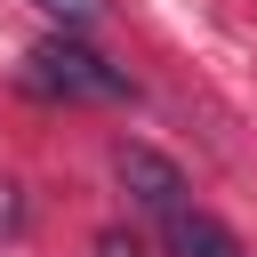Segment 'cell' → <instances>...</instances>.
I'll return each instance as SVG.
<instances>
[{
  "mask_svg": "<svg viewBox=\"0 0 257 257\" xmlns=\"http://www.w3.org/2000/svg\"><path fill=\"white\" fill-rule=\"evenodd\" d=\"M169 257H249L233 225H217L209 209H177L169 217Z\"/></svg>",
  "mask_w": 257,
  "mask_h": 257,
  "instance_id": "3",
  "label": "cell"
},
{
  "mask_svg": "<svg viewBox=\"0 0 257 257\" xmlns=\"http://www.w3.org/2000/svg\"><path fill=\"white\" fill-rule=\"evenodd\" d=\"M96 257H145V241H137V233H120V225H112V233H96Z\"/></svg>",
  "mask_w": 257,
  "mask_h": 257,
  "instance_id": "6",
  "label": "cell"
},
{
  "mask_svg": "<svg viewBox=\"0 0 257 257\" xmlns=\"http://www.w3.org/2000/svg\"><path fill=\"white\" fill-rule=\"evenodd\" d=\"M112 177H120V193L145 209V217H177V209H193V185H185V169L169 161V153H153V145H120L112 153Z\"/></svg>",
  "mask_w": 257,
  "mask_h": 257,
  "instance_id": "2",
  "label": "cell"
},
{
  "mask_svg": "<svg viewBox=\"0 0 257 257\" xmlns=\"http://www.w3.org/2000/svg\"><path fill=\"white\" fill-rule=\"evenodd\" d=\"M16 233H24V185L0 177V241H16Z\"/></svg>",
  "mask_w": 257,
  "mask_h": 257,
  "instance_id": "5",
  "label": "cell"
},
{
  "mask_svg": "<svg viewBox=\"0 0 257 257\" xmlns=\"http://www.w3.org/2000/svg\"><path fill=\"white\" fill-rule=\"evenodd\" d=\"M24 88L64 96V104H128V96H137V80H128L120 64H104L96 48H80L72 32H48V40L24 56Z\"/></svg>",
  "mask_w": 257,
  "mask_h": 257,
  "instance_id": "1",
  "label": "cell"
},
{
  "mask_svg": "<svg viewBox=\"0 0 257 257\" xmlns=\"http://www.w3.org/2000/svg\"><path fill=\"white\" fill-rule=\"evenodd\" d=\"M32 8H40V16H56L64 32H80V24H96V16H104V0H32Z\"/></svg>",
  "mask_w": 257,
  "mask_h": 257,
  "instance_id": "4",
  "label": "cell"
}]
</instances>
